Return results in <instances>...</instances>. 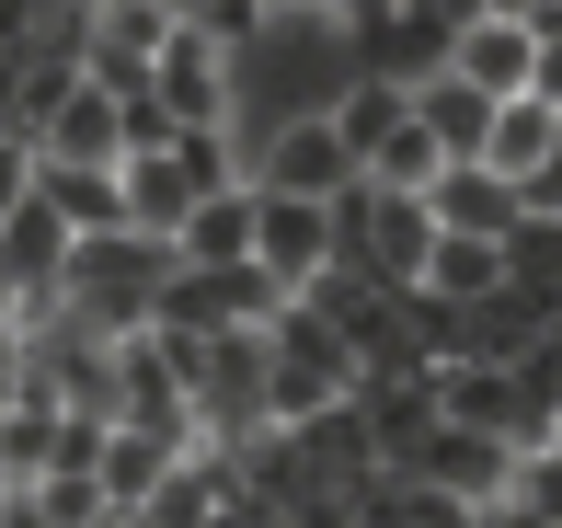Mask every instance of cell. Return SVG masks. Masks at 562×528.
<instances>
[{"label":"cell","mask_w":562,"mask_h":528,"mask_svg":"<svg viewBox=\"0 0 562 528\" xmlns=\"http://www.w3.org/2000/svg\"><path fill=\"white\" fill-rule=\"evenodd\" d=\"M345 81H356V35L334 12H311V0H288L265 23V46L241 58V138L288 127V115H334Z\"/></svg>","instance_id":"obj_1"},{"label":"cell","mask_w":562,"mask_h":528,"mask_svg":"<svg viewBox=\"0 0 562 528\" xmlns=\"http://www.w3.org/2000/svg\"><path fill=\"white\" fill-rule=\"evenodd\" d=\"M265 425H311V414H334V402L368 391V357H356V334L345 322H322L311 299H288V311L265 322Z\"/></svg>","instance_id":"obj_2"},{"label":"cell","mask_w":562,"mask_h":528,"mask_svg":"<svg viewBox=\"0 0 562 528\" xmlns=\"http://www.w3.org/2000/svg\"><path fill=\"white\" fill-rule=\"evenodd\" d=\"M161 276H172V241H149V231H81L69 265H58V299L92 322V334H138L149 299H161Z\"/></svg>","instance_id":"obj_3"},{"label":"cell","mask_w":562,"mask_h":528,"mask_svg":"<svg viewBox=\"0 0 562 528\" xmlns=\"http://www.w3.org/2000/svg\"><path fill=\"white\" fill-rule=\"evenodd\" d=\"M288 276H276V265H172L161 276V299H149V322H172V334H265V322L276 311H288Z\"/></svg>","instance_id":"obj_4"},{"label":"cell","mask_w":562,"mask_h":528,"mask_svg":"<svg viewBox=\"0 0 562 528\" xmlns=\"http://www.w3.org/2000/svg\"><path fill=\"white\" fill-rule=\"evenodd\" d=\"M356 172H368V161L345 149L334 115H288V127H265V138H252V184H276V195H322V207H334Z\"/></svg>","instance_id":"obj_5"},{"label":"cell","mask_w":562,"mask_h":528,"mask_svg":"<svg viewBox=\"0 0 562 528\" xmlns=\"http://www.w3.org/2000/svg\"><path fill=\"white\" fill-rule=\"evenodd\" d=\"M149 92H161V104L184 115V127H207V115H229V127H241V58H229V46H218L207 23H195V12H184V35L161 46Z\"/></svg>","instance_id":"obj_6"},{"label":"cell","mask_w":562,"mask_h":528,"mask_svg":"<svg viewBox=\"0 0 562 528\" xmlns=\"http://www.w3.org/2000/svg\"><path fill=\"white\" fill-rule=\"evenodd\" d=\"M172 35H184V0H92V81L138 92Z\"/></svg>","instance_id":"obj_7"},{"label":"cell","mask_w":562,"mask_h":528,"mask_svg":"<svg viewBox=\"0 0 562 528\" xmlns=\"http://www.w3.org/2000/svg\"><path fill=\"white\" fill-rule=\"evenodd\" d=\"M356 402H368V437H379V460H414V448L448 425V402H437V368H425V357H379Z\"/></svg>","instance_id":"obj_8"},{"label":"cell","mask_w":562,"mask_h":528,"mask_svg":"<svg viewBox=\"0 0 562 528\" xmlns=\"http://www.w3.org/2000/svg\"><path fill=\"white\" fill-rule=\"evenodd\" d=\"M356 35V69H391V81H437V69L459 58V35L437 12H414V0H379L368 23H345Z\"/></svg>","instance_id":"obj_9"},{"label":"cell","mask_w":562,"mask_h":528,"mask_svg":"<svg viewBox=\"0 0 562 528\" xmlns=\"http://www.w3.org/2000/svg\"><path fill=\"white\" fill-rule=\"evenodd\" d=\"M402 471H425V483L471 494V506H505V483H517V448H505L494 425H437V437H425Z\"/></svg>","instance_id":"obj_10"},{"label":"cell","mask_w":562,"mask_h":528,"mask_svg":"<svg viewBox=\"0 0 562 528\" xmlns=\"http://www.w3.org/2000/svg\"><path fill=\"white\" fill-rule=\"evenodd\" d=\"M334 254H345L334 207H322V195H276V184H265V231H252V265H276L288 288H311Z\"/></svg>","instance_id":"obj_11"},{"label":"cell","mask_w":562,"mask_h":528,"mask_svg":"<svg viewBox=\"0 0 562 528\" xmlns=\"http://www.w3.org/2000/svg\"><path fill=\"white\" fill-rule=\"evenodd\" d=\"M425 207H437L448 231H482V241H517L528 231V184H505L494 161H448L437 184H425Z\"/></svg>","instance_id":"obj_12"},{"label":"cell","mask_w":562,"mask_h":528,"mask_svg":"<svg viewBox=\"0 0 562 528\" xmlns=\"http://www.w3.org/2000/svg\"><path fill=\"white\" fill-rule=\"evenodd\" d=\"M126 231H149V241H184V218L207 207V195H195V172L172 161V149H126Z\"/></svg>","instance_id":"obj_13"},{"label":"cell","mask_w":562,"mask_h":528,"mask_svg":"<svg viewBox=\"0 0 562 528\" xmlns=\"http://www.w3.org/2000/svg\"><path fill=\"white\" fill-rule=\"evenodd\" d=\"M69 241H81V231H69V218L46 207V195H23V207H0V276H12L23 299H35V288H58Z\"/></svg>","instance_id":"obj_14"},{"label":"cell","mask_w":562,"mask_h":528,"mask_svg":"<svg viewBox=\"0 0 562 528\" xmlns=\"http://www.w3.org/2000/svg\"><path fill=\"white\" fill-rule=\"evenodd\" d=\"M252 231H265V184L241 172V184H218L207 207L184 218V241H172V265H241V254H252Z\"/></svg>","instance_id":"obj_15"},{"label":"cell","mask_w":562,"mask_h":528,"mask_svg":"<svg viewBox=\"0 0 562 528\" xmlns=\"http://www.w3.org/2000/svg\"><path fill=\"white\" fill-rule=\"evenodd\" d=\"M46 161H126V92L81 81L58 115H46Z\"/></svg>","instance_id":"obj_16"},{"label":"cell","mask_w":562,"mask_h":528,"mask_svg":"<svg viewBox=\"0 0 562 528\" xmlns=\"http://www.w3.org/2000/svg\"><path fill=\"white\" fill-rule=\"evenodd\" d=\"M334 127H345L356 161H379V149L414 127V81H391V69H356V81L334 92Z\"/></svg>","instance_id":"obj_17"},{"label":"cell","mask_w":562,"mask_h":528,"mask_svg":"<svg viewBox=\"0 0 562 528\" xmlns=\"http://www.w3.org/2000/svg\"><path fill=\"white\" fill-rule=\"evenodd\" d=\"M482 161H494L505 184H540V172L562 161V104H540V92L494 104V149H482Z\"/></svg>","instance_id":"obj_18"},{"label":"cell","mask_w":562,"mask_h":528,"mask_svg":"<svg viewBox=\"0 0 562 528\" xmlns=\"http://www.w3.org/2000/svg\"><path fill=\"white\" fill-rule=\"evenodd\" d=\"M414 115L437 127V149H448V161H482V149H494V92H482V81H459V69L414 81Z\"/></svg>","instance_id":"obj_19"},{"label":"cell","mask_w":562,"mask_h":528,"mask_svg":"<svg viewBox=\"0 0 562 528\" xmlns=\"http://www.w3.org/2000/svg\"><path fill=\"white\" fill-rule=\"evenodd\" d=\"M448 69H459V81H482L494 104H517V92L540 81V35H528V23H471Z\"/></svg>","instance_id":"obj_20"},{"label":"cell","mask_w":562,"mask_h":528,"mask_svg":"<svg viewBox=\"0 0 562 528\" xmlns=\"http://www.w3.org/2000/svg\"><path fill=\"white\" fill-rule=\"evenodd\" d=\"M58 425H69V402L46 380L23 402H0V483H46V471H58Z\"/></svg>","instance_id":"obj_21"},{"label":"cell","mask_w":562,"mask_h":528,"mask_svg":"<svg viewBox=\"0 0 562 528\" xmlns=\"http://www.w3.org/2000/svg\"><path fill=\"white\" fill-rule=\"evenodd\" d=\"M35 195L69 218V231H126V172L115 161H46Z\"/></svg>","instance_id":"obj_22"},{"label":"cell","mask_w":562,"mask_h":528,"mask_svg":"<svg viewBox=\"0 0 562 528\" xmlns=\"http://www.w3.org/2000/svg\"><path fill=\"white\" fill-rule=\"evenodd\" d=\"M172 460H184V448L149 437V425H104V494H115V517H138L149 494L172 483Z\"/></svg>","instance_id":"obj_23"},{"label":"cell","mask_w":562,"mask_h":528,"mask_svg":"<svg viewBox=\"0 0 562 528\" xmlns=\"http://www.w3.org/2000/svg\"><path fill=\"white\" fill-rule=\"evenodd\" d=\"M437 402H448V425H494V437H505V414H517V368H505V357H448L437 368Z\"/></svg>","instance_id":"obj_24"},{"label":"cell","mask_w":562,"mask_h":528,"mask_svg":"<svg viewBox=\"0 0 562 528\" xmlns=\"http://www.w3.org/2000/svg\"><path fill=\"white\" fill-rule=\"evenodd\" d=\"M505 276H517V254H505V241H482V231H437V265H425V288H437V299H494Z\"/></svg>","instance_id":"obj_25"},{"label":"cell","mask_w":562,"mask_h":528,"mask_svg":"<svg viewBox=\"0 0 562 528\" xmlns=\"http://www.w3.org/2000/svg\"><path fill=\"white\" fill-rule=\"evenodd\" d=\"M391 357H425V368L471 357V299H437V288H402V345H391Z\"/></svg>","instance_id":"obj_26"},{"label":"cell","mask_w":562,"mask_h":528,"mask_svg":"<svg viewBox=\"0 0 562 528\" xmlns=\"http://www.w3.org/2000/svg\"><path fill=\"white\" fill-rule=\"evenodd\" d=\"M379 184H402V195H425V184H437V172H448V149H437V127H425V115H414V127H402L391 149H379Z\"/></svg>","instance_id":"obj_27"},{"label":"cell","mask_w":562,"mask_h":528,"mask_svg":"<svg viewBox=\"0 0 562 528\" xmlns=\"http://www.w3.org/2000/svg\"><path fill=\"white\" fill-rule=\"evenodd\" d=\"M195 23H207V35L229 46V58H252V46H265V23H276V0H184Z\"/></svg>","instance_id":"obj_28"},{"label":"cell","mask_w":562,"mask_h":528,"mask_svg":"<svg viewBox=\"0 0 562 528\" xmlns=\"http://www.w3.org/2000/svg\"><path fill=\"white\" fill-rule=\"evenodd\" d=\"M505 506H528V517H551V528H562V448H528L517 483H505Z\"/></svg>","instance_id":"obj_29"},{"label":"cell","mask_w":562,"mask_h":528,"mask_svg":"<svg viewBox=\"0 0 562 528\" xmlns=\"http://www.w3.org/2000/svg\"><path fill=\"white\" fill-rule=\"evenodd\" d=\"M35 172H46V138H0V207H23V195H35Z\"/></svg>","instance_id":"obj_30"},{"label":"cell","mask_w":562,"mask_h":528,"mask_svg":"<svg viewBox=\"0 0 562 528\" xmlns=\"http://www.w3.org/2000/svg\"><path fill=\"white\" fill-rule=\"evenodd\" d=\"M23 391H35V334L0 322V402H23Z\"/></svg>","instance_id":"obj_31"},{"label":"cell","mask_w":562,"mask_h":528,"mask_svg":"<svg viewBox=\"0 0 562 528\" xmlns=\"http://www.w3.org/2000/svg\"><path fill=\"white\" fill-rule=\"evenodd\" d=\"M0 528H58V517H46L35 483H0Z\"/></svg>","instance_id":"obj_32"},{"label":"cell","mask_w":562,"mask_h":528,"mask_svg":"<svg viewBox=\"0 0 562 528\" xmlns=\"http://www.w3.org/2000/svg\"><path fill=\"white\" fill-rule=\"evenodd\" d=\"M414 12H437L448 35H471V23H494V0H414Z\"/></svg>","instance_id":"obj_33"},{"label":"cell","mask_w":562,"mask_h":528,"mask_svg":"<svg viewBox=\"0 0 562 528\" xmlns=\"http://www.w3.org/2000/svg\"><path fill=\"white\" fill-rule=\"evenodd\" d=\"M528 92H540V104H562V35H540V81H528Z\"/></svg>","instance_id":"obj_34"},{"label":"cell","mask_w":562,"mask_h":528,"mask_svg":"<svg viewBox=\"0 0 562 528\" xmlns=\"http://www.w3.org/2000/svg\"><path fill=\"white\" fill-rule=\"evenodd\" d=\"M23 127V92H12V58H0V138Z\"/></svg>","instance_id":"obj_35"},{"label":"cell","mask_w":562,"mask_h":528,"mask_svg":"<svg viewBox=\"0 0 562 528\" xmlns=\"http://www.w3.org/2000/svg\"><path fill=\"white\" fill-rule=\"evenodd\" d=\"M482 528H551V517H528V506H482Z\"/></svg>","instance_id":"obj_36"}]
</instances>
